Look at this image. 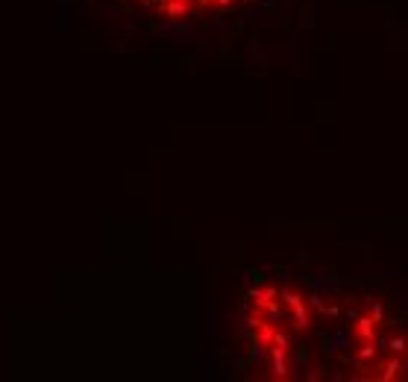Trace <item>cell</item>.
Listing matches in <instances>:
<instances>
[{"mask_svg": "<svg viewBox=\"0 0 408 382\" xmlns=\"http://www.w3.org/2000/svg\"><path fill=\"white\" fill-rule=\"evenodd\" d=\"M276 288L273 286H267V288H258V291H250V297H255V306H261V309H267L273 300H276Z\"/></svg>", "mask_w": 408, "mask_h": 382, "instance_id": "1", "label": "cell"}, {"mask_svg": "<svg viewBox=\"0 0 408 382\" xmlns=\"http://www.w3.org/2000/svg\"><path fill=\"white\" fill-rule=\"evenodd\" d=\"M270 356H273V377H276V380H288V377H291V371H288L285 353H279V350H270Z\"/></svg>", "mask_w": 408, "mask_h": 382, "instance_id": "2", "label": "cell"}, {"mask_svg": "<svg viewBox=\"0 0 408 382\" xmlns=\"http://www.w3.org/2000/svg\"><path fill=\"white\" fill-rule=\"evenodd\" d=\"M294 329H309L312 326V318H309V312H306V306L300 303V306H294V323H291Z\"/></svg>", "mask_w": 408, "mask_h": 382, "instance_id": "3", "label": "cell"}, {"mask_svg": "<svg viewBox=\"0 0 408 382\" xmlns=\"http://www.w3.org/2000/svg\"><path fill=\"white\" fill-rule=\"evenodd\" d=\"M270 347H273V350H279V353H288V350H291V335L276 329V332H273V338H270Z\"/></svg>", "mask_w": 408, "mask_h": 382, "instance_id": "4", "label": "cell"}, {"mask_svg": "<svg viewBox=\"0 0 408 382\" xmlns=\"http://www.w3.org/2000/svg\"><path fill=\"white\" fill-rule=\"evenodd\" d=\"M355 332H358V338H364V341H373V318L367 315V318H358V326H355Z\"/></svg>", "mask_w": 408, "mask_h": 382, "instance_id": "5", "label": "cell"}, {"mask_svg": "<svg viewBox=\"0 0 408 382\" xmlns=\"http://www.w3.org/2000/svg\"><path fill=\"white\" fill-rule=\"evenodd\" d=\"M400 371H403V359H394V362H388V368H385L382 380H394V377H397Z\"/></svg>", "mask_w": 408, "mask_h": 382, "instance_id": "6", "label": "cell"}, {"mask_svg": "<svg viewBox=\"0 0 408 382\" xmlns=\"http://www.w3.org/2000/svg\"><path fill=\"white\" fill-rule=\"evenodd\" d=\"M282 300H285V306H291V309H294V306H300V303H303V294H297V291H285Z\"/></svg>", "mask_w": 408, "mask_h": 382, "instance_id": "7", "label": "cell"}, {"mask_svg": "<svg viewBox=\"0 0 408 382\" xmlns=\"http://www.w3.org/2000/svg\"><path fill=\"white\" fill-rule=\"evenodd\" d=\"M388 350H391V353H400V356H403V353H406V338H403V335L391 338V347H388Z\"/></svg>", "mask_w": 408, "mask_h": 382, "instance_id": "8", "label": "cell"}, {"mask_svg": "<svg viewBox=\"0 0 408 382\" xmlns=\"http://www.w3.org/2000/svg\"><path fill=\"white\" fill-rule=\"evenodd\" d=\"M170 12H173V15H185V12H188V6H185V3H173V6H170Z\"/></svg>", "mask_w": 408, "mask_h": 382, "instance_id": "9", "label": "cell"}, {"mask_svg": "<svg viewBox=\"0 0 408 382\" xmlns=\"http://www.w3.org/2000/svg\"><path fill=\"white\" fill-rule=\"evenodd\" d=\"M276 277H279V280H282V283H288V280H291V274H288V271H285V268H276Z\"/></svg>", "mask_w": 408, "mask_h": 382, "instance_id": "10", "label": "cell"}, {"mask_svg": "<svg viewBox=\"0 0 408 382\" xmlns=\"http://www.w3.org/2000/svg\"><path fill=\"white\" fill-rule=\"evenodd\" d=\"M218 3H220V6H226V3H232V0H218Z\"/></svg>", "mask_w": 408, "mask_h": 382, "instance_id": "11", "label": "cell"}]
</instances>
